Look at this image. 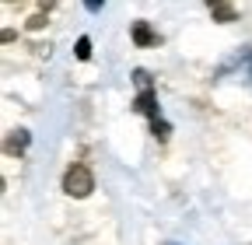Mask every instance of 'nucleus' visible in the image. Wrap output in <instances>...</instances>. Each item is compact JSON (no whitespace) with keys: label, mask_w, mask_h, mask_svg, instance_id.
<instances>
[{"label":"nucleus","mask_w":252,"mask_h":245,"mask_svg":"<svg viewBox=\"0 0 252 245\" xmlns=\"http://www.w3.org/2000/svg\"><path fill=\"white\" fill-rule=\"evenodd\" d=\"M133 84H137L133 112L147 116L151 122H158V119H161V109H158V91H154V81H151V74H147L144 67H137V70H133Z\"/></svg>","instance_id":"obj_1"},{"label":"nucleus","mask_w":252,"mask_h":245,"mask_svg":"<svg viewBox=\"0 0 252 245\" xmlns=\"http://www.w3.org/2000/svg\"><path fill=\"white\" fill-rule=\"evenodd\" d=\"M91 189H94L91 168L88 165H70L67 175H63V193L74 196V200H84V196H91Z\"/></svg>","instance_id":"obj_2"},{"label":"nucleus","mask_w":252,"mask_h":245,"mask_svg":"<svg viewBox=\"0 0 252 245\" xmlns=\"http://www.w3.org/2000/svg\"><path fill=\"white\" fill-rule=\"evenodd\" d=\"M207 7H210L214 21H220V25H231V21H238V11H235V4H231V0H207Z\"/></svg>","instance_id":"obj_3"},{"label":"nucleus","mask_w":252,"mask_h":245,"mask_svg":"<svg viewBox=\"0 0 252 245\" xmlns=\"http://www.w3.org/2000/svg\"><path fill=\"white\" fill-rule=\"evenodd\" d=\"M130 32H133V42H137L140 49H144V46H158V32H154L147 21H133Z\"/></svg>","instance_id":"obj_4"},{"label":"nucleus","mask_w":252,"mask_h":245,"mask_svg":"<svg viewBox=\"0 0 252 245\" xmlns=\"http://www.w3.org/2000/svg\"><path fill=\"white\" fill-rule=\"evenodd\" d=\"M28 144H32V137H28V130H14L11 137H7V154H25L28 151Z\"/></svg>","instance_id":"obj_5"},{"label":"nucleus","mask_w":252,"mask_h":245,"mask_svg":"<svg viewBox=\"0 0 252 245\" xmlns=\"http://www.w3.org/2000/svg\"><path fill=\"white\" fill-rule=\"evenodd\" d=\"M77 60H91V39L88 35L77 39Z\"/></svg>","instance_id":"obj_6"},{"label":"nucleus","mask_w":252,"mask_h":245,"mask_svg":"<svg viewBox=\"0 0 252 245\" xmlns=\"http://www.w3.org/2000/svg\"><path fill=\"white\" fill-rule=\"evenodd\" d=\"M46 25V14H35V18H28V28H42Z\"/></svg>","instance_id":"obj_7"},{"label":"nucleus","mask_w":252,"mask_h":245,"mask_svg":"<svg viewBox=\"0 0 252 245\" xmlns=\"http://www.w3.org/2000/svg\"><path fill=\"white\" fill-rule=\"evenodd\" d=\"M102 4H105V0H84V7H88V11H102Z\"/></svg>","instance_id":"obj_8"},{"label":"nucleus","mask_w":252,"mask_h":245,"mask_svg":"<svg viewBox=\"0 0 252 245\" xmlns=\"http://www.w3.org/2000/svg\"><path fill=\"white\" fill-rule=\"evenodd\" d=\"M168 245H175V242H168Z\"/></svg>","instance_id":"obj_9"}]
</instances>
